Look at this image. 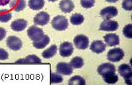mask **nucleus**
<instances>
[{
    "label": "nucleus",
    "instance_id": "412c9836",
    "mask_svg": "<svg viewBox=\"0 0 132 85\" xmlns=\"http://www.w3.org/2000/svg\"><path fill=\"white\" fill-rule=\"evenodd\" d=\"M44 0H29V6L32 10L38 11L44 7Z\"/></svg>",
    "mask_w": 132,
    "mask_h": 85
},
{
    "label": "nucleus",
    "instance_id": "39448f33",
    "mask_svg": "<svg viewBox=\"0 0 132 85\" xmlns=\"http://www.w3.org/2000/svg\"><path fill=\"white\" fill-rule=\"evenodd\" d=\"M73 42L75 47L77 49H85L88 48L89 44V41L88 37L85 35H77L73 39Z\"/></svg>",
    "mask_w": 132,
    "mask_h": 85
},
{
    "label": "nucleus",
    "instance_id": "2f4dec72",
    "mask_svg": "<svg viewBox=\"0 0 132 85\" xmlns=\"http://www.w3.org/2000/svg\"><path fill=\"white\" fill-rule=\"evenodd\" d=\"M6 36V30L3 28L0 27V41L3 40Z\"/></svg>",
    "mask_w": 132,
    "mask_h": 85
},
{
    "label": "nucleus",
    "instance_id": "5701e85b",
    "mask_svg": "<svg viewBox=\"0 0 132 85\" xmlns=\"http://www.w3.org/2000/svg\"><path fill=\"white\" fill-rule=\"evenodd\" d=\"M17 63H41V60L35 55H29L24 59L16 61Z\"/></svg>",
    "mask_w": 132,
    "mask_h": 85
},
{
    "label": "nucleus",
    "instance_id": "4468645a",
    "mask_svg": "<svg viewBox=\"0 0 132 85\" xmlns=\"http://www.w3.org/2000/svg\"><path fill=\"white\" fill-rule=\"evenodd\" d=\"M59 7L62 12L69 13L73 10L75 5L71 0H62L59 4Z\"/></svg>",
    "mask_w": 132,
    "mask_h": 85
},
{
    "label": "nucleus",
    "instance_id": "20e7f679",
    "mask_svg": "<svg viewBox=\"0 0 132 85\" xmlns=\"http://www.w3.org/2000/svg\"><path fill=\"white\" fill-rule=\"evenodd\" d=\"M124 57V52L121 48H116L109 51L107 54V59L111 62H118Z\"/></svg>",
    "mask_w": 132,
    "mask_h": 85
},
{
    "label": "nucleus",
    "instance_id": "a878e982",
    "mask_svg": "<svg viewBox=\"0 0 132 85\" xmlns=\"http://www.w3.org/2000/svg\"><path fill=\"white\" fill-rule=\"evenodd\" d=\"M69 84H81L84 85L86 84L85 80L82 77H81V76H78V75H76V76H74L73 77H71L70 79V80L68 82Z\"/></svg>",
    "mask_w": 132,
    "mask_h": 85
},
{
    "label": "nucleus",
    "instance_id": "aec40b11",
    "mask_svg": "<svg viewBox=\"0 0 132 85\" xmlns=\"http://www.w3.org/2000/svg\"><path fill=\"white\" fill-rule=\"evenodd\" d=\"M57 48L56 45H52L50 48L44 51L42 54V55L44 58L45 59L51 58V57H52L56 55V54L57 53Z\"/></svg>",
    "mask_w": 132,
    "mask_h": 85
},
{
    "label": "nucleus",
    "instance_id": "bb28decb",
    "mask_svg": "<svg viewBox=\"0 0 132 85\" xmlns=\"http://www.w3.org/2000/svg\"><path fill=\"white\" fill-rule=\"evenodd\" d=\"M62 81H63V78L61 75H59V73H51V75H50V83H60Z\"/></svg>",
    "mask_w": 132,
    "mask_h": 85
},
{
    "label": "nucleus",
    "instance_id": "0eeeda50",
    "mask_svg": "<svg viewBox=\"0 0 132 85\" xmlns=\"http://www.w3.org/2000/svg\"><path fill=\"white\" fill-rule=\"evenodd\" d=\"M119 24L117 21L105 19L101 24L100 30L106 32H114L117 30Z\"/></svg>",
    "mask_w": 132,
    "mask_h": 85
},
{
    "label": "nucleus",
    "instance_id": "7c9ffc66",
    "mask_svg": "<svg viewBox=\"0 0 132 85\" xmlns=\"http://www.w3.org/2000/svg\"><path fill=\"white\" fill-rule=\"evenodd\" d=\"M9 54L5 49L0 48V60H5L8 59Z\"/></svg>",
    "mask_w": 132,
    "mask_h": 85
},
{
    "label": "nucleus",
    "instance_id": "9b49d317",
    "mask_svg": "<svg viewBox=\"0 0 132 85\" xmlns=\"http://www.w3.org/2000/svg\"><path fill=\"white\" fill-rule=\"evenodd\" d=\"M56 71L59 74L63 75H70L73 73L72 67L68 63L61 62L56 65Z\"/></svg>",
    "mask_w": 132,
    "mask_h": 85
},
{
    "label": "nucleus",
    "instance_id": "393cba45",
    "mask_svg": "<svg viewBox=\"0 0 132 85\" xmlns=\"http://www.w3.org/2000/svg\"><path fill=\"white\" fill-rule=\"evenodd\" d=\"M83 21H84V16L81 14H73L70 17V22H71V24H74V25H79V24H82Z\"/></svg>",
    "mask_w": 132,
    "mask_h": 85
},
{
    "label": "nucleus",
    "instance_id": "2eb2a0df",
    "mask_svg": "<svg viewBox=\"0 0 132 85\" xmlns=\"http://www.w3.org/2000/svg\"><path fill=\"white\" fill-rule=\"evenodd\" d=\"M104 42H106V44L109 46H115L120 44L119 36L114 33L107 34L104 36Z\"/></svg>",
    "mask_w": 132,
    "mask_h": 85
},
{
    "label": "nucleus",
    "instance_id": "ddd939ff",
    "mask_svg": "<svg viewBox=\"0 0 132 85\" xmlns=\"http://www.w3.org/2000/svg\"><path fill=\"white\" fill-rule=\"evenodd\" d=\"M106 45L101 40H95L92 42L90 46V50L96 54H101L106 49Z\"/></svg>",
    "mask_w": 132,
    "mask_h": 85
},
{
    "label": "nucleus",
    "instance_id": "9d476101",
    "mask_svg": "<svg viewBox=\"0 0 132 85\" xmlns=\"http://www.w3.org/2000/svg\"><path fill=\"white\" fill-rule=\"evenodd\" d=\"M49 21L50 15L44 11L38 13L34 18V22L36 25H46V24H48Z\"/></svg>",
    "mask_w": 132,
    "mask_h": 85
},
{
    "label": "nucleus",
    "instance_id": "423d86ee",
    "mask_svg": "<svg viewBox=\"0 0 132 85\" xmlns=\"http://www.w3.org/2000/svg\"><path fill=\"white\" fill-rule=\"evenodd\" d=\"M6 43L8 48L13 51L19 50L23 46L21 39L15 36H9L7 38Z\"/></svg>",
    "mask_w": 132,
    "mask_h": 85
},
{
    "label": "nucleus",
    "instance_id": "1a4fd4ad",
    "mask_svg": "<svg viewBox=\"0 0 132 85\" xmlns=\"http://www.w3.org/2000/svg\"><path fill=\"white\" fill-rule=\"evenodd\" d=\"M118 9L113 6L106 7L101 11V16L104 19H110L118 15Z\"/></svg>",
    "mask_w": 132,
    "mask_h": 85
},
{
    "label": "nucleus",
    "instance_id": "f3484780",
    "mask_svg": "<svg viewBox=\"0 0 132 85\" xmlns=\"http://www.w3.org/2000/svg\"><path fill=\"white\" fill-rule=\"evenodd\" d=\"M9 6L14 11L19 12L25 8L26 2L24 0H11Z\"/></svg>",
    "mask_w": 132,
    "mask_h": 85
},
{
    "label": "nucleus",
    "instance_id": "c756f323",
    "mask_svg": "<svg viewBox=\"0 0 132 85\" xmlns=\"http://www.w3.org/2000/svg\"><path fill=\"white\" fill-rule=\"evenodd\" d=\"M122 7L126 11H131L132 0H124L122 3Z\"/></svg>",
    "mask_w": 132,
    "mask_h": 85
},
{
    "label": "nucleus",
    "instance_id": "473e14b6",
    "mask_svg": "<svg viewBox=\"0 0 132 85\" xmlns=\"http://www.w3.org/2000/svg\"><path fill=\"white\" fill-rule=\"evenodd\" d=\"M11 0H0V6H5L10 3Z\"/></svg>",
    "mask_w": 132,
    "mask_h": 85
},
{
    "label": "nucleus",
    "instance_id": "b1692460",
    "mask_svg": "<svg viewBox=\"0 0 132 85\" xmlns=\"http://www.w3.org/2000/svg\"><path fill=\"white\" fill-rule=\"evenodd\" d=\"M69 65L74 69H79L83 66L84 61L81 57H75L70 61Z\"/></svg>",
    "mask_w": 132,
    "mask_h": 85
},
{
    "label": "nucleus",
    "instance_id": "f8f14e48",
    "mask_svg": "<svg viewBox=\"0 0 132 85\" xmlns=\"http://www.w3.org/2000/svg\"><path fill=\"white\" fill-rule=\"evenodd\" d=\"M27 24H28V22L26 20L20 19H16L13 21L11 24V28L15 32H21L27 28Z\"/></svg>",
    "mask_w": 132,
    "mask_h": 85
},
{
    "label": "nucleus",
    "instance_id": "6e6552de",
    "mask_svg": "<svg viewBox=\"0 0 132 85\" xmlns=\"http://www.w3.org/2000/svg\"><path fill=\"white\" fill-rule=\"evenodd\" d=\"M73 52V46L71 43L69 42H65L60 45V54L62 57H67L72 55Z\"/></svg>",
    "mask_w": 132,
    "mask_h": 85
},
{
    "label": "nucleus",
    "instance_id": "f257e3e1",
    "mask_svg": "<svg viewBox=\"0 0 132 85\" xmlns=\"http://www.w3.org/2000/svg\"><path fill=\"white\" fill-rule=\"evenodd\" d=\"M51 24L54 29L59 31H62L68 28V20L64 16L58 15L53 19Z\"/></svg>",
    "mask_w": 132,
    "mask_h": 85
},
{
    "label": "nucleus",
    "instance_id": "f704fd0d",
    "mask_svg": "<svg viewBox=\"0 0 132 85\" xmlns=\"http://www.w3.org/2000/svg\"><path fill=\"white\" fill-rule=\"evenodd\" d=\"M48 1H49V2H56L57 0H48Z\"/></svg>",
    "mask_w": 132,
    "mask_h": 85
},
{
    "label": "nucleus",
    "instance_id": "a211bd4d",
    "mask_svg": "<svg viewBox=\"0 0 132 85\" xmlns=\"http://www.w3.org/2000/svg\"><path fill=\"white\" fill-rule=\"evenodd\" d=\"M102 78L104 82L110 84L116 83L118 81V76L116 74L115 72H109L106 73L102 75Z\"/></svg>",
    "mask_w": 132,
    "mask_h": 85
},
{
    "label": "nucleus",
    "instance_id": "f03ea898",
    "mask_svg": "<svg viewBox=\"0 0 132 85\" xmlns=\"http://www.w3.org/2000/svg\"><path fill=\"white\" fill-rule=\"evenodd\" d=\"M118 73L125 79L126 83L128 84H131L132 71L129 65L126 63L120 65L118 67Z\"/></svg>",
    "mask_w": 132,
    "mask_h": 85
},
{
    "label": "nucleus",
    "instance_id": "72a5a7b5",
    "mask_svg": "<svg viewBox=\"0 0 132 85\" xmlns=\"http://www.w3.org/2000/svg\"><path fill=\"white\" fill-rule=\"evenodd\" d=\"M107 2H109V3H116L117 2L118 0H106Z\"/></svg>",
    "mask_w": 132,
    "mask_h": 85
},
{
    "label": "nucleus",
    "instance_id": "7ed1b4c3",
    "mask_svg": "<svg viewBox=\"0 0 132 85\" xmlns=\"http://www.w3.org/2000/svg\"><path fill=\"white\" fill-rule=\"evenodd\" d=\"M27 35L33 42H37L42 38L44 34L42 28L36 26H32L27 30Z\"/></svg>",
    "mask_w": 132,
    "mask_h": 85
},
{
    "label": "nucleus",
    "instance_id": "c85d7f7f",
    "mask_svg": "<svg viewBox=\"0 0 132 85\" xmlns=\"http://www.w3.org/2000/svg\"><path fill=\"white\" fill-rule=\"evenodd\" d=\"M131 27L132 25L131 24L126 25L123 29V34L126 38H132V32H131Z\"/></svg>",
    "mask_w": 132,
    "mask_h": 85
},
{
    "label": "nucleus",
    "instance_id": "4be33fe9",
    "mask_svg": "<svg viewBox=\"0 0 132 85\" xmlns=\"http://www.w3.org/2000/svg\"><path fill=\"white\" fill-rule=\"evenodd\" d=\"M12 18V14L10 11L7 9L0 10V22H7Z\"/></svg>",
    "mask_w": 132,
    "mask_h": 85
},
{
    "label": "nucleus",
    "instance_id": "cd10ccee",
    "mask_svg": "<svg viewBox=\"0 0 132 85\" xmlns=\"http://www.w3.org/2000/svg\"><path fill=\"white\" fill-rule=\"evenodd\" d=\"M95 0H81V5L82 7L89 9L94 6Z\"/></svg>",
    "mask_w": 132,
    "mask_h": 85
},
{
    "label": "nucleus",
    "instance_id": "dca6fc26",
    "mask_svg": "<svg viewBox=\"0 0 132 85\" xmlns=\"http://www.w3.org/2000/svg\"><path fill=\"white\" fill-rule=\"evenodd\" d=\"M97 71L99 75H103L109 72H116V67L112 63H105L101 65L98 67Z\"/></svg>",
    "mask_w": 132,
    "mask_h": 85
},
{
    "label": "nucleus",
    "instance_id": "6ab92c4d",
    "mask_svg": "<svg viewBox=\"0 0 132 85\" xmlns=\"http://www.w3.org/2000/svg\"><path fill=\"white\" fill-rule=\"evenodd\" d=\"M50 38L47 35H44L42 38L39 41L33 42V46L36 49H42V48H45L47 45L50 43Z\"/></svg>",
    "mask_w": 132,
    "mask_h": 85
}]
</instances>
